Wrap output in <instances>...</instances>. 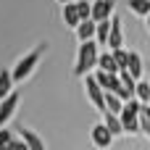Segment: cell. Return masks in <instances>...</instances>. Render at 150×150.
I'll return each mask as SVG.
<instances>
[{"label":"cell","instance_id":"obj_1","mask_svg":"<svg viewBox=\"0 0 150 150\" xmlns=\"http://www.w3.org/2000/svg\"><path fill=\"white\" fill-rule=\"evenodd\" d=\"M98 40H82L79 45V55H76V66H74V74L76 76H84L92 71V66H98Z\"/></svg>","mask_w":150,"mask_h":150},{"label":"cell","instance_id":"obj_2","mask_svg":"<svg viewBox=\"0 0 150 150\" xmlns=\"http://www.w3.org/2000/svg\"><path fill=\"white\" fill-rule=\"evenodd\" d=\"M42 53H45V42H40L32 53H26V55L13 66V71H11V74H13V82H24V79H29V74H32V71H34V66L40 63Z\"/></svg>","mask_w":150,"mask_h":150},{"label":"cell","instance_id":"obj_3","mask_svg":"<svg viewBox=\"0 0 150 150\" xmlns=\"http://www.w3.org/2000/svg\"><path fill=\"white\" fill-rule=\"evenodd\" d=\"M84 92H87L90 103L103 113V111H105V90L100 87V82L95 79V74H92V76H90V74H84Z\"/></svg>","mask_w":150,"mask_h":150},{"label":"cell","instance_id":"obj_4","mask_svg":"<svg viewBox=\"0 0 150 150\" xmlns=\"http://www.w3.org/2000/svg\"><path fill=\"white\" fill-rule=\"evenodd\" d=\"M90 137H92V145L95 148H111V142H113V132L105 127V121L103 124H95L92 132H90Z\"/></svg>","mask_w":150,"mask_h":150},{"label":"cell","instance_id":"obj_5","mask_svg":"<svg viewBox=\"0 0 150 150\" xmlns=\"http://www.w3.org/2000/svg\"><path fill=\"white\" fill-rule=\"evenodd\" d=\"M18 108V92H8L5 98H3V103H0V127H5L8 124V119L13 116V111Z\"/></svg>","mask_w":150,"mask_h":150},{"label":"cell","instance_id":"obj_6","mask_svg":"<svg viewBox=\"0 0 150 150\" xmlns=\"http://www.w3.org/2000/svg\"><path fill=\"white\" fill-rule=\"evenodd\" d=\"M124 45V32H121V18L113 13V18H111V32H108V47L113 50V47H121Z\"/></svg>","mask_w":150,"mask_h":150},{"label":"cell","instance_id":"obj_7","mask_svg":"<svg viewBox=\"0 0 150 150\" xmlns=\"http://www.w3.org/2000/svg\"><path fill=\"white\" fill-rule=\"evenodd\" d=\"M113 5H116V0H95V3H92V18H95V21L111 18V16H113Z\"/></svg>","mask_w":150,"mask_h":150},{"label":"cell","instance_id":"obj_8","mask_svg":"<svg viewBox=\"0 0 150 150\" xmlns=\"http://www.w3.org/2000/svg\"><path fill=\"white\" fill-rule=\"evenodd\" d=\"M121 124H124V132H129V134H137L140 132V113H132V111H127V108H121Z\"/></svg>","mask_w":150,"mask_h":150},{"label":"cell","instance_id":"obj_9","mask_svg":"<svg viewBox=\"0 0 150 150\" xmlns=\"http://www.w3.org/2000/svg\"><path fill=\"white\" fill-rule=\"evenodd\" d=\"M95 26H98L95 18H82V21L76 24V37H79V42H82V40H92V37H95Z\"/></svg>","mask_w":150,"mask_h":150},{"label":"cell","instance_id":"obj_10","mask_svg":"<svg viewBox=\"0 0 150 150\" xmlns=\"http://www.w3.org/2000/svg\"><path fill=\"white\" fill-rule=\"evenodd\" d=\"M95 79L100 82V87H103V90H113V87L119 84V74L105 71V69H100V66H98V71H95Z\"/></svg>","mask_w":150,"mask_h":150},{"label":"cell","instance_id":"obj_11","mask_svg":"<svg viewBox=\"0 0 150 150\" xmlns=\"http://www.w3.org/2000/svg\"><path fill=\"white\" fill-rule=\"evenodd\" d=\"M103 116H105V127L113 132V137H119L121 132H124V124H121V116L119 113H111V111H103Z\"/></svg>","mask_w":150,"mask_h":150},{"label":"cell","instance_id":"obj_12","mask_svg":"<svg viewBox=\"0 0 150 150\" xmlns=\"http://www.w3.org/2000/svg\"><path fill=\"white\" fill-rule=\"evenodd\" d=\"M63 21L69 26H76L82 18H79V11H76V0L74 3H63Z\"/></svg>","mask_w":150,"mask_h":150},{"label":"cell","instance_id":"obj_13","mask_svg":"<svg viewBox=\"0 0 150 150\" xmlns=\"http://www.w3.org/2000/svg\"><path fill=\"white\" fill-rule=\"evenodd\" d=\"M108 32H111V18H100L95 26V40L98 45H108Z\"/></svg>","mask_w":150,"mask_h":150},{"label":"cell","instance_id":"obj_14","mask_svg":"<svg viewBox=\"0 0 150 150\" xmlns=\"http://www.w3.org/2000/svg\"><path fill=\"white\" fill-rule=\"evenodd\" d=\"M127 71H129L134 79H142V55H140V53H129V63H127Z\"/></svg>","mask_w":150,"mask_h":150},{"label":"cell","instance_id":"obj_15","mask_svg":"<svg viewBox=\"0 0 150 150\" xmlns=\"http://www.w3.org/2000/svg\"><path fill=\"white\" fill-rule=\"evenodd\" d=\"M121 108H124V100H121L116 92L105 90V111H111V113H121Z\"/></svg>","mask_w":150,"mask_h":150},{"label":"cell","instance_id":"obj_16","mask_svg":"<svg viewBox=\"0 0 150 150\" xmlns=\"http://www.w3.org/2000/svg\"><path fill=\"white\" fill-rule=\"evenodd\" d=\"M21 140L26 142V148H32V150H42L45 148V142H42L32 129H24V127H21Z\"/></svg>","mask_w":150,"mask_h":150},{"label":"cell","instance_id":"obj_17","mask_svg":"<svg viewBox=\"0 0 150 150\" xmlns=\"http://www.w3.org/2000/svg\"><path fill=\"white\" fill-rule=\"evenodd\" d=\"M98 66H100V69H105V71H113V74H119V63H116V58H113V50H111V53H103V55H98Z\"/></svg>","mask_w":150,"mask_h":150},{"label":"cell","instance_id":"obj_18","mask_svg":"<svg viewBox=\"0 0 150 150\" xmlns=\"http://www.w3.org/2000/svg\"><path fill=\"white\" fill-rule=\"evenodd\" d=\"M13 90V74L8 69H0V100Z\"/></svg>","mask_w":150,"mask_h":150},{"label":"cell","instance_id":"obj_19","mask_svg":"<svg viewBox=\"0 0 150 150\" xmlns=\"http://www.w3.org/2000/svg\"><path fill=\"white\" fill-rule=\"evenodd\" d=\"M129 11L137 16H148L150 13V0H129Z\"/></svg>","mask_w":150,"mask_h":150},{"label":"cell","instance_id":"obj_20","mask_svg":"<svg viewBox=\"0 0 150 150\" xmlns=\"http://www.w3.org/2000/svg\"><path fill=\"white\" fill-rule=\"evenodd\" d=\"M134 98H140L142 103H150V84L148 82L137 79V84H134Z\"/></svg>","mask_w":150,"mask_h":150},{"label":"cell","instance_id":"obj_21","mask_svg":"<svg viewBox=\"0 0 150 150\" xmlns=\"http://www.w3.org/2000/svg\"><path fill=\"white\" fill-rule=\"evenodd\" d=\"M113 58H116V63H119V71L127 69V63H129V53H127L124 47H113Z\"/></svg>","mask_w":150,"mask_h":150},{"label":"cell","instance_id":"obj_22","mask_svg":"<svg viewBox=\"0 0 150 150\" xmlns=\"http://www.w3.org/2000/svg\"><path fill=\"white\" fill-rule=\"evenodd\" d=\"M76 11H79V18H92V3L76 0Z\"/></svg>","mask_w":150,"mask_h":150},{"label":"cell","instance_id":"obj_23","mask_svg":"<svg viewBox=\"0 0 150 150\" xmlns=\"http://www.w3.org/2000/svg\"><path fill=\"white\" fill-rule=\"evenodd\" d=\"M140 129L150 137V113L148 111H140Z\"/></svg>","mask_w":150,"mask_h":150},{"label":"cell","instance_id":"obj_24","mask_svg":"<svg viewBox=\"0 0 150 150\" xmlns=\"http://www.w3.org/2000/svg\"><path fill=\"white\" fill-rule=\"evenodd\" d=\"M11 140H13V137H11V132L0 127V148H8V142H11Z\"/></svg>","mask_w":150,"mask_h":150},{"label":"cell","instance_id":"obj_25","mask_svg":"<svg viewBox=\"0 0 150 150\" xmlns=\"http://www.w3.org/2000/svg\"><path fill=\"white\" fill-rule=\"evenodd\" d=\"M145 18H148V29H150V13H148V16H145Z\"/></svg>","mask_w":150,"mask_h":150},{"label":"cell","instance_id":"obj_26","mask_svg":"<svg viewBox=\"0 0 150 150\" xmlns=\"http://www.w3.org/2000/svg\"><path fill=\"white\" fill-rule=\"evenodd\" d=\"M58 3H74V0H58Z\"/></svg>","mask_w":150,"mask_h":150}]
</instances>
